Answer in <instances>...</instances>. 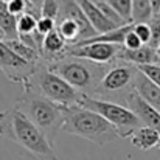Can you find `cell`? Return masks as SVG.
<instances>
[{"label": "cell", "instance_id": "6da1fadb", "mask_svg": "<svg viewBox=\"0 0 160 160\" xmlns=\"http://www.w3.org/2000/svg\"><path fill=\"white\" fill-rule=\"evenodd\" d=\"M0 137L12 142L36 160H59L53 143L14 104L0 112Z\"/></svg>", "mask_w": 160, "mask_h": 160}, {"label": "cell", "instance_id": "7a4b0ae2", "mask_svg": "<svg viewBox=\"0 0 160 160\" xmlns=\"http://www.w3.org/2000/svg\"><path fill=\"white\" fill-rule=\"evenodd\" d=\"M62 131L92 142L97 146H104L120 137L117 128L109 123L103 115L81 104L64 106Z\"/></svg>", "mask_w": 160, "mask_h": 160}, {"label": "cell", "instance_id": "3957f363", "mask_svg": "<svg viewBox=\"0 0 160 160\" xmlns=\"http://www.w3.org/2000/svg\"><path fill=\"white\" fill-rule=\"evenodd\" d=\"M47 65L52 72L58 73L81 93L93 95L110 64H100L84 58L67 54L62 59L47 62Z\"/></svg>", "mask_w": 160, "mask_h": 160}, {"label": "cell", "instance_id": "277c9868", "mask_svg": "<svg viewBox=\"0 0 160 160\" xmlns=\"http://www.w3.org/2000/svg\"><path fill=\"white\" fill-rule=\"evenodd\" d=\"M14 106L44 132L50 143H54L58 132L62 131L64 126V106L56 104L33 90H23Z\"/></svg>", "mask_w": 160, "mask_h": 160}, {"label": "cell", "instance_id": "5b68a950", "mask_svg": "<svg viewBox=\"0 0 160 160\" xmlns=\"http://www.w3.org/2000/svg\"><path fill=\"white\" fill-rule=\"evenodd\" d=\"M23 90H33L47 100L61 106H75L79 104L84 93L68 84L58 73L52 72L47 62L39 61L34 73L23 82Z\"/></svg>", "mask_w": 160, "mask_h": 160}, {"label": "cell", "instance_id": "8992f818", "mask_svg": "<svg viewBox=\"0 0 160 160\" xmlns=\"http://www.w3.org/2000/svg\"><path fill=\"white\" fill-rule=\"evenodd\" d=\"M137 72L138 67L128 61L117 59L110 62L104 76L100 81V86L97 87L95 93L90 97L104 98L124 104V98L128 97L129 92L134 90V79Z\"/></svg>", "mask_w": 160, "mask_h": 160}, {"label": "cell", "instance_id": "52a82bcc", "mask_svg": "<svg viewBox=\"0 0 160 160\" xmlns=\"http://www.w3.org/2000/svg\"><path fill=\"white\" fill-rule=\"evenodd\" d=\"M79 104L98 112L100 115H103L109 123H112L117 128L118 135L123 137V138H129V135L137 128L145 126L142 123V120L126 104H121V103H117V101L97 98V97H90V95H82Z\"/></svg>", "mask_w": 160, "mask_h": 160}, {"label": "cell", "instance_id": "ba28073f", "mask_svg": "<svg viewBox=\"0 0 160 160\" xmlns=\"http://www.w3.org/2000/svg\"><path fill=\"white\" fill-rule=\"evenodd\" d=\"M38 62L23 59L22 56L14 53L6 42L0 38V72L11 81L23 84L36 70Z\"/></svg>", "mask_w": 160, "mask_h": 160}, {"label": "cell", "instance_id": "9c48e42d", "mask_svg": "<svg viewBox=\"0 0 160 160\" xmlns=\"http://www.w3.org/2000/svg\"><path fill=\"white\" fill-rule=\"evenodd\" d=\"M120 47L121 45L109 42H76L68 45V54L100 64H110L117 61Z\"/></svg>", "mask_w": 160, "mask_h": 160}, {"label": "cell", "instance_id": "30bf717a", "mask_svg": "<svg viewBox=\"0 0 160 160\" xmlns=\"http://www.w3.org/2000/svg\"><path fill=\"white\" fill-rule=\"evenodd\" d=\"M124 104L142 120L145 126H149L160 132V110L145 101L135 90L128 93V97L124 98Z\"/></svg>", "mask_w": 160, "mask_h": 160}, {"label": "cell", "instance_id": "8fae6325", "mask_svg": "<svg viewBox=\"0 0 160 160\" xmlns=\"http://www.w3.org/2000/svg\"><path fill=\"white\" fill-rule=\"evenodd\" d=\"M68 45L67 41L59 34V31L54 28L48 34L44 36L42 48H41V58L44 62H53L58 59H62L68 54Z\"/></svg>", "mask_w": 160, "mask_h": 160}, {"label": "cell", "instance_id": "7c38bea8", "mask_svg": "<svg viewBox=\"0 0 160 160\" xmlns=\"http://www.w3.org/2000/svg\"><path fill=\"white\" fill-rule=\"evenodd\" d=\"M81 6V9L84 11L87 20L90 22V25L93 27V30L98 33H106L109 30L117 28V25L113 22H110L106 16L103 14V11L98 8V5L95 3V0H76Z\"/></svg>", "mask_w": 160, "mask_h": 160}, {"label": "cell", "instance_id": "4fadbf2b", "mask_svg": "<svg viewBox=\"0 0 160 160\" xmlns=\"http://www.w3.org/2000/svg\"><path fill=\"white\" fill-rule=\"evenodd\" d=\"M134 90L151 106L160 110V86L156 84L149 76H146L142 70L137 72L134 79Z\"/></svg>", "mask_w": 160, "mask_h": 160}, {"label": "cell", "instance_id": "5bb4252c", "mask_svg": "<svg viewBox=\"0 0 160 160\" xmlns=\"http://www.w3.org/2000/svg\"><path fill=\"white\" fill-rule=\"evenodd\" d=\"M117 59H123V61H128V62L135 64V65L157 64L159 62V56L156 53V48L151 47L149 44H143L142 47H138L135 50H128L121 45L118 50Z\"/></svg>", "mask_w": 160, "mask_h": 160}, {"label": "cell", "instance_id": "9a60e30c", "mask_svg": "<svg viewBox=\"0 0 160 160\" xmlns=\"http://www.w3.org/2000/svg\"><path fill=\"white\" fill-rule=\"evenodd\" d=\"M129 140H131L132 146H135L142 151H148V149L157 146L160 140V132L149 126H140L129 135Z\"/></svg>", "mask_w": 160, "mask_h": 160}, {"label": "cell", "instance_id": "2e32d148", "mask_svg": "<svg viewBox=\"0 0 160 160\" xmlns=\"http://www.w3.org/2000/svg\"><path fill=\"white\" fill-rule=\"evenodd\" d=\"M0 31L2 39L17 38V17L8 9V5L3 0H0Z\"/></svg>", "mask_w": 160, "mask_h": 160}, {"label": "cell", "instance_id": "e0dca14e", "mask_svg": "<svg viewBox=\"0 0 160 160\" xmlns=\"http://www.w3.org/2000/svg\"><path fill=\"white\" fill-rule=\"evenodd\" d=\"M3 41L6 42V45H8L14 53H17L19 56H22L23 59L31 61V62H39V61H42L41 53H39L36 48L27 45V44L22 42L19 38H16V39H3Z\"/></svg>", "mask_w": 160, "mask_h": 160}, {"label": "cell", "instance_id": "ac0fdd59", "mask_svg": "<svg viewBox=\"0 0 160 160\" xmlns=\"http://www.w3.org/2000/svg\"><path fill=\"white\" fill-rule=\"evenodd\" d=\"M152 16L154 11L149 0H132V23L149 22Z\"/></svg>", "mask_w": 160, "mask_h": 160}, {"label": "cell", "instance_id": "d6986e66", "mask_svg": "<svg viewBox=\"0 0 160 160\" xmlns=\"http://www.w3.org/2000/svg\"><path fill=\"white\" fill-rule=\"evenodd\" d=\"M39 16L33 12H23L17 17V34L19 33H33L38 28Z\"/></svg>", "mask_w": 160, "mask_h": 160}, {"label": "cell", "instance_id": "ffe728a7", "mask_svg": "<svg viewBox=\"0 0 160 160\" xmlns=\"http://www.w3.org/2000/svg\"><path fill=\"white\" fill-rule=\"evenodd\" d=\"M126 23H132V0H106Z\"/></svg>", "mask_w": 160, "mask_h": 160}, {"label": "cell", "instance_id": "44dd1931", "mask_svg": "<svg viewBox=\"0 0 160 160\" xmlns=\"http://www.w3.org/2000/svg\"><path fill=\"white\" fill-rule=\"evenodd\" d=\"M95 3H97V5H98V8L103 11V14L106 16L110 22H113L117 27H121V25H124V23H126V22L121 19V16H120V14H118V12H117V11L109 5V3H107L106 0H95Z\"/></svg>", "mask_w": 160, "mask_h": 160}, {"label": "cell", "instance_id": "7402d4cb", "mask_svg": "<svg viewBox=\"0 0 160 160\" xmlns=\"http://www.w3.org/2000/svg\"><path fill=\"white\" fill-rule=\"evenodd\" d=\"M61 11V2L59 0H42L41 5V16L44 17H52V19H58Z\"/></svg>", "mask_w": 160, "mask_h": 160}, {"label": "cell", "instance_id": "603a6c76", "mask_svg": "<svg viewBox=\"0 0 160 160\" xmlns=\"http://www.w3.org/2000/svg\"><path fill=\"white\" fill-rule=\"evenodd\" d=\"M149 28H151V41L149 45L151 47H157L160 44V12H156L151 19H149Z\"/></svg>", "mask_w": 160, "mask_h": 160}, {"label": "cell", "instance_id": "cb8c5ba5", "mask_svg": "<svg viewBox=\"0 0 160 160\" xmlns=\"http://www.w3.org/2000/svg\"><path fill=\"white\" fill-rule=\"evenodd\" d=\"M138 70H142L146 76H149L156 84L160 86V64H145V65H137Z\"/></svg>", "mask_w": 160, "mask_h": 160}, {"label": "cell", "instance_id": "d4e9b609", "mask_svg": "<svg viewBox=\"0 0 160 160\" xmlns=\"http://www.w3.org/2000/svg\"><path fill=\"white\" fill-rule=\"evenodd\" d=\"M134 31L137 33V36L140 38V41L143 44H149L151 41V28L148 22H137L134 23Z\"/></svg>", "mask_w": 160, "mask_h": 160}, {"label": "cell", "instance_id": "484cf974", "mask_svg": "<svg viewBox=\"0 0 160 160\" xmlns=\"http://www.w3.org/2000/svg\"><path fill=\"white\" fill-rule=\"evenodd\" d=\"M54 28H56V20L54 19H52V17H44V16H41L38 19V28H36V31L39 34L45 36V34H48Z\"/></svg>", "mask_w": 160, "mask_h": 160}, {"label": "cell", "instance_id": "4316f807", "mask_svg": "<svg viewBox=\"0 0 160 160\" xmlns=\"http://www.w3.org/2000/svg\"><path fill=\"white\" fill-rule=\"evenodd\" d=\"M143 42L140 41V38L137 36V33L134 31V23H132V28L128 31L126 38H124V42H123V47L128 48V50H135L138 47H142Z\"/></svg>", "mask_w": 160, "mask_h": 160}, {"label": "cell", "instance_id": "83f0119b", "mask_svg": "<svg viewBox=\"0 0 160 160\" xmlns=\"http://www.w3.org/2000/svg\"><path fill=\"white\" fill-rule=\"evenodd\" d=\"M149 2H151V5H152L154 14H156V12H160V0H149Z\"/></svg>", "mask_w": 160, "mask_h": 160}, {"label": "cell", "instance_id": "f1b7e54d", "mask_svg": "<svg viewBox=\"0 0 160 160\" xmlns=\"http://www.w3.org/2000/svg\"><path fill=\"white\" fill-rule=\"evenodd\" d=\"M28 2H30V3H31V5H33V6L36 8V9H39V11H41V5H42V0H28Z\"/></svg>", "mask_w": 160, "mask_h": 160}, {"label": "cell", "instance_id": "f546056e", "mask_svg": "<svg viewBox=\"0 0 160 160\" xmlns=\"http://www.w3.org/2000/svg\"><path fill=\"white\" fill-rule=\"evenodd\" d=\"M156 53H157V56H159V62H160V44L156 47Z\"/></svg>", "mask_w": 160, "mask_h": 160}, {"label": "cell", "instance_id": "4dcf8cb0", "mask_svg": "<svg viewBox=\"0 0 160 160\" xmlns=\"http://www.w3.org/2000/svg\"><path fill=\"white\" fill-rule=\"evenodd\" d=\"M157 148H159V151H160V140H159V143H157Z\"/></svg>", "mask_w": 160, "mask_h": 160}, {"label": "cell", "instance_id": "1f68e13d", "mask_svg": "<svg viewBox=\"0 0 160 160\" xmlns=\"http://www.w3.org/2000/svg\"><path fill=\"white\" fill-rule=\"evenodd\" d=\"M3 2H6V3H8V2H11V0H3Z\"/></svg>", "mask_w": 160, "mask_h": 160}, {"label": "cell", "instance_id": "d6a6232c", "mask_svg": "<svg viewBox=\"0 0 160 160\" xmlns=\"http://www.w3.org/2000/svg\"><path fill=\"white\" fill-rule=\"evenodd\" d=\"M0 38H2V31H0Z\"/></svg>", "mask_w": 160, "mask_h": 160}]
</instances>
